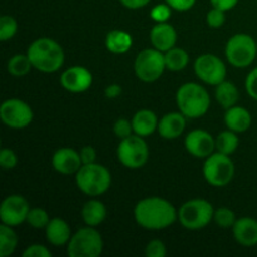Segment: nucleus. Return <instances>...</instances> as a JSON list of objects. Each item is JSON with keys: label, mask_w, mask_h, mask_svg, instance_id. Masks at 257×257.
Segmentation results:
<instances>
[{"label": "nucleus", "mask_w": 257, "mask_h": 257, "mask_svg": "<svg viewBox=\"0 0 257 257\" xmlns=\"http://www.w3.org/2000/svg\"><path fill=\"white\" fill-rule=\"evenodd\" d=\"M135 220L141 227L150 231H161L178 220V211L170 201L162 197H147L135 207Z\"/></svg>", "instance_id": "f257e3e1"}, {"label": "nucleus", "mask_w": 257, "mask_h": 257, "mask_svg": "<svg viewBox=\"0 0 257 257\" xmlns=\"http://www.w3.org/2000/svg\"><path fill=\"white\" fill-rule=\"evenodd\" d=\"M27 54L33 68L43 73H54L64 64V50L50 38H39L29 45Z\"/></svg>", "instance_id": "f03ea898"}, {"label": "nucleus", "mask_w": 257, "mask_h": 257, "mask_svg": "<svg viewBox=\"0 0 257 257\" xmlns=\"http://www.w3.org/2000/svg\"><path fill=\"white\" fill-rule=\"evenodd\" d=\"M176 102L182 114L191 119H197L208 112L211 98L202 85L190 82L181 85L176 94Z\"/></svg>", "instance_id": "7ed1b4c3"}, {"label": "nucleus", "mask_w": 257, "mask_h": 257, "mask_svg": "<svg viewBox=\"0 0 257 257\" xmlns=\"http://www.w3.org/2000/svg\"><path fill=\"white\" fill-rule=\"evenodd\" d=\"M78 188L84 195L97 197L107 192L112 183V176L107 167L99 163L83 165L75 173Z\"/></svg>", "instance_id": "20e7f679"}, {"label": "nucleus", "mask_w": 257, "mask_h": 257, "mask_svg": "<svg viewBox=\"0 0 257 257\" xmlns=\"http://www.w3.org/2000/svg\"><path fill=\"white\" fill-rule=\"evenodd\" d=\"M213 206L208 201L195 198L181 206L178 210V221L190 231H198L205 228L213 220Z\"/></svg>", "instance_id": "39448f33"}, {"label": "nucleus", "mask_w": 257, "mask_h": 257, "mask_svg": "<svg viewBox=\"0 0 257 257\" xmlns=\"http://www.w3.org/2000/svg\"><path fill=\"white\" fill-rule=\"evenodd\" d=\"M102 235L92 226L78 230L67 245L69 257H98L103 252Z\"/></svg>", "instance_id": "423d86ee"}, {"label": "nucleus", "mask_w": 257, "mask_h": 257, "mask_svg": "<svg viewBox=\"0 0 257 257\" xmlns=\"http://www.w3.org/2000/svg\"><path fill=\"white\" fill-rule=\"evenodd\" d=\"M225 53L231 65L235 68H247L256 59L257 42L246 33H238L228 39Z\"/></svg>", "instance_id": "0eeeda50"}, {"label": "nucleus", "mask_w": 257, "mask_h": 257, "mask_svg": "<svg viewBox=\"0 0 257 257\" xmlns=\"http://www.w3.org/2000/svg\"><path fill=\"white\" fill-rule=\"evenodd\" d=\"M235 165L230 156L221 152L208 156L203 165V177L213 187H223L232 181Z\"/></svg>", "instance_id": "6e6552de"}, {"label": "nucleus", "mask_w": 257, "mask_h": 257, "mask_svg": "<svg viewBox=\"0 0 257 257\" xmlns=\"http://www.w3.org/2000/svg\"><path fill=\"white\" fill-rule=\"evenodd\" d=\"M117 156L119 162L124 167L131 170H138L147 163L150 157L148 145L143 137L138 135H132L127 138L120 140L117 148Z\"/></svg>", "instance_id": "1a4fd4ad"}, {"label": "nucleus", "mask_w": 257, "mask_h": 257, "mask_svg": "<svg viewBox=\"0 0 257 257\" xmlns=\"http://www.w3.org/2000/svg\"><path fill=\"white\" fill-rule=\"evenodd\" d=\"M166 68L165 54L156 48L145 49L136 57L135 73L140 80L152 83L162 77Z\"/></svg>", "instance_id": "9d476101"}, {"label": "nucleus", "mask_w": 257, "mask_h": 257, "mask_svg": "<svg viewBox=\"0 0 257 257\" xmlns=\"http://www.w3.org/2000/svg\"><path fill=\"white\" fill-rule=\"evenodd\" d=\"M33 109L24 100L10 98L0 107V118L3 123L13 130H23L32 123Z\"/></svg>", "instance_id": "9b49d317"}, {"label": "nucleus", "mask_w": 257, "mask_h": 257, "mask_svg": "<svg viewBox=\"0 0 257 257\" xmlns=\"http://www.w3.org/2000/svg\"><path fill=\"white\" fill-rule=\"evenodd\" d=\"M195 73L198 77V79L202 80L203 83L208 85H218L226 80V74H227V69H226L225 63L221 60L215 54H202L195 60Z\"/></svg>", "instance_id": "f8f14e48"}, {"label": "nucleus", "mask_w": 257, "mask_h": 257, "mask_svg": "<svg viewBox=\"0 0 257 257\" xmlns=\"http://www.w3.org/2000/svg\"><path fill=\"white\" fill-rule=\"evenodd\" d=\"M30 206L22 195H10L3 201L0 207V220L8 226H19L25 222Z\"/></svg>", "instance_id": "ddd939ff"}, {"label": "nucleus", "mask_w": 257, "mask_h": 257, "mask_svg": "<svg viewBox=\"0 0 257 257\" xmlns=\"http://www.w3.org/2000/svg\"><path fill=\"white\" fill-rule=\"evenodd\" d=\"M93 75L89 69L80 65L68 68L60 75V84L70 93H83L90 88Z\"/></svg>", "instance_id": "4468645a"}, {"label": "nucleus", "mask_w": 257, "mask_h": 257, "mask_svg": "<svg viewBox=\"0 0 257 257\" xmlns=\"http://www.w3.org/2000/svg\"><path fill=\"white\" fill-rule=\"evenodd\" d=\"M185 147L196 158H207L216 150V140L203 130L191 131L185 138Z\"/></svg>", "instance_id": "2eb2a0df"}, {"label": "nucleus", "mask_w": 257, "mask_h": 257, "mask_svg": "<svg viewBox=\"0 0 257 257\" xmlns=\"http://www.w3.org/2000/svg\"><path fill=\"white\" fill-rule=\"evenodd\" d=\"M52 165L54 170L62 175H73L79 171L83 163L79 152L73 148L63 147L53 155Z\"/></svg>", "instance_id": "dca6fc26"}, {"label": "nucleus", "mask_w": 257, "mask_h": 257, "mask_svg": "<svg viewBox=\"0 0 257 257\" xmlns=\"http://www.w3.org/2000/svg\"><path fill=\"white\" fill-rule=\"evenodd\" d=\"M150 39L153 48L166 53L167 50L172 49L177 42V32L171 24L166 23H157L151 29Z\"/></svg>", "instance_id": "f3484780"}, {"label": "nucleus", "mask_w": 257, "mask_h": 257, "mask_svg": "<svg viewBox=\"0 0 257 257\" xmlns=\"http://www.w3.org/2000/svg\"><path fill=\"white\" fill-rule=\"evenodd\" d=\"M186 115L181 112H171L163 115L158 122V133L165 140H176L186 128Z\"/></svg>", "instance_id": "a211bd4d"}, {"label": "nucleus", "mask_w": 257, "mask_h": 257, "mask_svg": "<svg viewBox=\"0 0 257 257\" xmlns=\"http://www.w3.org/2000/svg\"><path fill=\"white\" fill-rule=\"evenodd\" d=\"M233 237L245 247H253L257 245V220L252 217H241L236 220L232 227Z\"/></svg>", "instance_id": "6ab92c4d"}, {"label": "nucleus", "mask_w": 257, "mask_h": 257, "mask_svg": "<svg viewBox=\"0 0 257 257\" xmlns=\"http://www.w3.org/2000/svg\"><path fill=\"white\" fill-rule=\"evenodd\" d=\"M225 124L228 130L233 132L243 133L248 131V128L252 124V117L246 108L241 105H233L226 109Z\"/></svg>", "instance_id": "aec40b11"}, {"label": "nucleus", "mask_w": 257, "mask_h": 257, "mask_svg": "<svg viewBox=\"0 0 257 257\" xmlns=\"http://www.w3.org/2000/svg\"><path fill=\"white\" fill-rule=\"evenodd\" d=\"M45 236L47 241L53 246H64L68 245L72 232L70 227L64 220L59 217L52 218L45 227Z\"/></svg>", "instance_id": "412c9836"}, {"label": "nucleus", "mask_w": 257, "mask_h": 257, "mask_svg": "<svg viewBox=\"0 0 257 257\" xmlns=\"http://www.w3.org/2000/svg\"><path fill=\"white\" fill-rule=\"evenodd\" d=\"M158 118L155 112L151 109H141L133 115L132 125L135 135L141 137H147L158 130Z\"/></svg>", "instance_id": "4be33fe9"}, {"label": "nucleus", "mask_w": 257, "mask_h": 257, "mask_svg": "<svg viewBox=\"0 0 257 257\" xmlns=\"http://www.w3.org/2000/svg\"><path fill=\"white\" fill-rule=\"evenodd\" d=\"M132 35L124 30H112L105 37V47L110 53H114V54H124L132 48Z\"/></svg>", "instance_id": "5701e85b"}, {"label": "nucleus", "mask_w": 257, "mask_h": 257, "mask_svg": "<svg viewBox=\"0 0 257 257\" xmlns=\"http://www.w3.org/2000/svg\"><path fill=\"white\" fill-rule=\"evenodd\" d=\"M82 217L85 225L97 227L107 217V208L99 200H89L83 206Z\"/></svg>", "instance_id": "b1692460"}, {"label": "nucleus", "mask_w": 257, "mask_h": 257, "mask_svg": "<svg viewBox=\"0 0 257 257\" xmlns=\"http://www.w3.org/2000/svg\"><path fill=\"white\" fill-rule=\"evenodd\" d=\"M215 94L218 104H221V107H223L225 109L236 105L238 98H240V92H238L237 87L232 82H227V80H223L222 83L216 85Z\"/></svg>", "instance_id": "393cba45"}, {"label": "nucleus", "mask_w": 257, "mask_h": 257, "mask_svg": "<svg viewBox=\"0 0 257 257\" xmlns=\"http://www.w3.org/2000/svg\"><path fill=\"white\" fill-rule=\"evenodd\" d=\"M166 68L172 72H180L183 70L188 65L190 62V55L182 48L173 47L172 49L167 50L165 53Z\"/></svg>", "instance_id": "a878e982"}, {"label": "nucleus", "mask_w": 257, "mask_h": 257, "mask_svg": "<svg viewBox=\"0 0 257 257\" xmlns=\"http://www.w3.org/2000/svg\"><path fill=\"white\" fill-rule=\"evenodd\" d=\"M18 246V236L12 226L2 223L0 226V257H8L14 253Z\"/></svg>", "instance_id": "bb28decb"}, {"label": "nucleus", "mask_w": 257, "mask_h": 257, "mask_svg": "<svg viewBox=\"0 0 257 257\" xmlns=\"http://www.w3.org/2000/svg\"><path fill=\"white\" fill-rule=\"evenodd\" d=\"M238 145H240V138L237 133L231 130L223 131L216 137V150L223 155L231 156L237 150Z\"/></svg>", "instance_id": "cd10ccee"}, {"label": "nucleus", "mask_w": 257, "mask_h": 257, "mask_svg": "<svg viewBox=\"0 0 257 257\" xmlns=\"http://www.w3.org/2000/svg\"><path fill=\"white\" fill-rule=\"evenodd\" d=\"M32 68V62H30L28 54H15L8 62V72L13 77H24L30 72Z\"/></svg>", "instance_id": "c85d7f7f"}, {"label": "nucleus", "mask_w": 257, "mask_h": 257, "mask_svg": "<svg viewBox=\"0 0 257 257\" xmlns=\"http://www.w3.org/2000/svg\"><path fill=\"white\" fill-rule=\"evenodd\" d=\"M50 220H52V218L49 217L47 211H45L44 208L40 207L30 208L27 217V222L29 223L33 228H35V230H45V227H47Z\"/></svg>", "instance_id": "c756f323"}, {"label": "nucleus", "mask_w": 257, "mask_h": 257, "mask_svg": "<svg viewBox=\"0 0 257 257\" xmlns=\"http://www.w3.org/2000/svg\"><path fill=\"white\" fill-rule=\"evenodd\" d=\"M213 221L221 228H232L236 222L235 212L227 207H220L213 213Z\"/></svg>", "instance_id": "7c9ffc66"}, {"label": "nucleus", "mask_w": 257, "mask_h": 257, "mask_svg": "<svg viewBox=\"0 0 257 257\" xmlns=\"http://www.w3.org/2000/svg\"><path fill=\"white\" fill-rule=\"evenodd\" d=\"M18 32V23L10 15H3L0 19V40L7 42L12 39Z\"/></svg>", "instance_id": "2f4dec72"}, {"label": "nucleus", "mask_w": 257, "mask_h": 257, "mask_svg": "<svg viewBox=\"0 0 257 257\" xmlns=\"http://www.w3.org/2000/svg\"><path fill=\"white\" fill-rule=\"evenodd\" d=\"M113 132L119 140H123V138L132 136L135 131H133V125L131 120L125 119V118H119V119L115 120L114 125H113Z\"/></svg>", "instance_id": "473e14b6"}, {"label": "nucleus", "mask_w": 257, "mask_h": 257, "mask_svg": "<svg viewBox=\"0 0 257 257\" xmlns=\"http://www.w3.org/2000/svg\"><path fill=\"white\" fill-rule=\"evenodd\" d=\"M225 13L226 12H223V10L212 7V9L206 15V22H207L208 27L213 28V29H218V28L222 27L226 20Z\"/></svg>", "instance_id": "72a5a7b5"}, {"label": "nucleus", "mask_w": 257, "mask_h": 257, "mask_svg": "<svg viewBox=\"0 0 257 257\" xmlns=\"http://www.w3.org/2000/svg\"><path fill=\"white\" fill-rule=\"evenodd\" d=\"M172 8L166 3V4H157L151 10V18L156 23H166L171 18Z\"/></svg>", "instance_id": "f704fd0d"}, {"label": "nucleus", "mask_w": 257, "mask_h": 257, "mask_svg": "<svg viewBox=\"0 0 257 257\" xmlns=\"http://www.w3.org/2000/svg\"><path fill=\"white\" fill-rule=\"evenodd\" d=\"M145 253L147 257H165L167 255V248L161 240H152L146 246Z\"/></svg>", "instance_id": "c9c22d12"}, {"label": "nucleus", "mask_w": 257, "mask_h": 257, "mask_svg": "<svg viewBox=\"0 0 257 257\" xmlns=\"http://www.w3.org/2000/svg\"><path fill=\"white\" fill-rule=\"evenodd\" d=\"M0 165L4 170H13L18 165V157L10 148H3L0 151Z\"/></svg>", "instance_id": "e433bc0d"}, {"label": "nucleus", "mask_w": 257, "mask_h": 257, "mask_svg": "<svg viewBox=\"0 0 257 257\" xmlns=\"http://www.w3.org/2000/svg\"><path fill=\"white\" fill-rule=\"evenodd\" d=\"M24 257H50L52 252L48 250L45 246L39 245V243H34V245H30L25 248V251L23 252Z\"/></svg>", "instance_id": "4c0bfd02"}, {"label": "nucleus", "mask_w": 257, "mask_h": 257, "mask_svg": "<svg viewBox=\"0 0 257 257\" xmlns=\"http://www.w3.org/2000/svg\"><path fill=\"white\" fill-rule=\"evenodd\" d=\"M246 92L250 95L252 99L257 100V67L253 68L250 73H248L247 78L245 82Z\"/></svg>", "instance_id": "58836bf2"}, {"label": "nucleus", "mask_w": 257, "mask_h": 257, "mask_svg": "<svg viewBox=\"0 0 257 257\" xmlns=\"http://www.w3.org/2000/svg\"><path fill=\"white\" fill-rule=\"evenodd\" d=\"M166 3L176 12H187L192 9L193 5L196 4V0H166Z\"/></svg>", "instance_id": "ea45409f"}, {"label": "nucleus", "mask_w": 257, "mask_h": 257, "mask_svg": "<svg viewBox=\"0 0 257 257\" xmlns=\"http://www.w3.org/2000/svg\"><path fill=\"white\" fill-rule=\"evenodd\" d=\"M80 158H82L83 165H89V163H94L97 160V151L92 146H84L80 150Z\"/></svg>", "instance_id": "a19ab883"}, {"label": "nucleus", "mask_w": 257, "mask_h": 257, "mask_svg": "<svg viewBox=\"0 0 257 257\" xmlns=\"http://www.w3.org/2000/svg\"><path fill=\"white\" fill-rule=\"evenodd\" d=\"M210 2L213 8H217L223 12H228V10H232L240 0H210Z\"/></svg>", "instance_id": "79ce46f5"}, {"label": "nucleus", "mask_w": 257, "mask_h": 257, "mask_svg": "<svg viewBox=\"0 0 257 257\" xmlns=\"http://www.w3.org/2000/svg\"><path fill=\"white\" fill-rule=\"evenodd\" d=\"M119 2L122 3L123 7L127 8V9L137 10L150 4L151 0H119Z\"/></svg>", "instance_id": "37998d69"}, {"label": "nucleus", "mask_w": 257, "mask_h": 257, "mask_svg": "<svg viewBox=\"0 0 257 257\" xmlns=\"http://www.w3.org/2000/svg\"><path fill=\"white\" fill-rule=\"evenodd\" d=\"M104 94L109 99H115V98H118L122 94V87L119 84H117V83H113V84H109L105 88Z\"/></svg>", "instance_id": "c03bdc74"}]
</instances>
